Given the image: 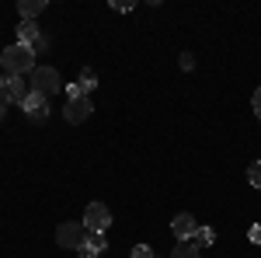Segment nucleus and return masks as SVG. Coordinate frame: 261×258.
I'll use <instances>...</instances> for the list:
<instances>
[{
  "instance_id": "f257e3e1",
  "label": "nucleus",
  "mask_w": 261,
  "mask_h": 258,
  "mask_svg": "<svg viewBox=\"0 0 261 258\" xmlns=\"http://www.w3.org/2000/svg\"><path fill=\"white\" fill-rule=\"evenodd\" d=\"M0 66L7 70V77H21V74H32L35 70V53H32V45H7L4 53H0Z\"/></svg>"
},
{
  "instance_id": "f03ea898",
  "label": "nucleus",
  "mask_w": 261,
  "mask_h": 258,
  "mask_svg": "<svg viewBox=\"0 0 261 258\" xmlns=\"http://www.w3.org/2000/svg\"><path fill=\"white\" fill-rule=\"evenodd\" d=\"M84 241H87V227H84V220H66L56 227V244L66 248V251H77Z\"/></svg>"
},
{
  "instance_id": "7ed1b4c3",
  "label": "nucleus",
  "mask_w": 261,
  "mask_h": 258,
  "mask_svg": "<svg viewBox=\"0 0 261 258\" xmlns=\"http://www.w3.org/2000/svg\"><path fill=\"white\" fill-rule=\"evenodd\" d=\"M60 87H63V80H60V70H56V66H35V70H32V91L53 98Z\"/></svg>"
},
{
  "instance_id": "20e7f679",
  "label": "nucleus",
  "mask_w": 261,
  "mask_h": 258,
  "mask_svg": "<svg viewBox=\"0 0 261 258\" xmlns=\"http://www.w3.org/2000/svg\"><path fill=\"white\" fill-rule=\"evenodd\" d=\"M32 95V87H24V80L21 77H0V101L4 105H24V98Z\"/></svg>"
},
{
  "instance_id": "39448f33",
  "label": "nucleus",
  "mask_w": 261,
  "mask_h": 258,
  "mask_svg": "<svg viewBox=\"0 0 261 258\" xmlns=\"http://www.w3.org/2000/svg\"><path fill=\"white\" fill-rule=\"evenodd\" d=\"M108 223H112V213H108L105 202H91V206L84 209V227H87L91 234H105Z\"/></svg>"
},
{
  "instance_id": "423d86ee",
  "label": "nucleus",
  "mask_w": 261,
  "mask_h": 258,
  "mask_svg": "<svg viewBox=\"0 0 261 258\" xmlns=\"http://www.w3.org/2000/svg\"><path fill=\"white\" fill-rule=\"evenodd\" d=\"M21 108H24V115H28L32 122H45V119H49V98L39 95V91H32V95L24 98Z\"/></svg>"
},
{
  "instance_id": "0eeeda50",
  "label": "nucleus",
  "mask_w": 261,
  "mask_h": 258,
  "mask_svg": "<svg viewBox=\"0 0 261 258\" xmlns=\"http://www.w3.org/2000/svg\"><path fill=\"white\" fill-rule=\"evenodd\" d=\"M171 230H174V238L178 241H192L195 238V230H199V223L192 213H178V217L171 220Z\"/></svg>"
},
{
  "instance_id": "6e6552de",
  "label": "nucleus",
  "mask_w": 261,
  "mask_h": 258,
  "mask_svg": "<svg viewBox=\"0 0 261 258\" xmlns=\"http://www.w3.org/2000/svg\"><path fill=\"white\" fill-rule=\"evenodd\" d=\"M91 112H94V105L84 98V101H66V112H63V115H66L70 126H81V122L91 119Z\"/></svg>"
},
{
  "instance_id": "1a4fd4ad",
  "label": "nucleus",
  "mask_w": 261,
  "mask_h": 258,
  "mask_svg": "<svg viewBox=\"0 0 261 258\" xmlns=\"http://www.w3.org/2000/svg\"><path fill=\"white\" fill-rule=\"evenodd\" d=\"M39 39H42V32H39L35 21H21V25H18V42H21V45H35Z\"/></svg>"
},
{
  "instance_id": "9d476101",
  "label": "nucleus",
  "mask_w": 261,
  "mask_h": 258,
  "mask_svg": "<svg viewBox=\"0 0 261 258\" xmlns=\"http://www.w3.org/2000/svg\"><path fill=\"white\" fill-rule=\"evenodd\" d=\"M42 11H45V0H21V4H18L21 21H35Z\"/></svg>"
},
{
  "instance_id": "9b49d317",
  "label": "nucleus",
  "mask_w": 261,
  "mask_h": 258,
  "mask_svg": "<svg viewBox=\"0 0 261 258\" xmlns=\"http://www.w3.org/2000/svg\"><path fill=\"white\" fill-rule=\"evenodd\" d=\"M171 258H199V248L192 241H178V248L171 251Z\"/></svg>"
},
{
  "instance_id": "f8f14e48",
  "label": "nucleus",
  "mask_w": 261,
  "mask_h": 258,
  "mask_svg": "<svg viewBox=\"0 0 261 258\" xmlns=\"http://www.w3.org/2000/svg\"><path fill=\"white\" fill-rule=\"evenodd\" d=\"M213 241H216V230H209V227H199V230H195V238H192V244H195V248H205V244H213Z\"/></svg>"
},
{
  "instance_id": "ddd939ff",
  "label": "nucleus",
  "mask_w": 261,
  "mask_h": 258,
  "mask_svg": "<svg viewBox=\"0 0 261 258\" xmlns=\"http://www.w3.org/2000/svg\"><path fill=\"white\" fill-rule=\"evenodd\" d=\"M87 91H94V87H87V84L77 80V84H70V87H66V101H84V98H87Z\"/></svg>"
},
{
  "instance_id": "4468645a",
  "label": "nucleus",
  "mask_w": 261,
  "mask_h": 258,
  "mask_svg": "<svg viewBox=\"0 0 261 258\" xmlns=\"http://www.w3.org/2000/svg\"><path fill=\"white\" fill-rule=\"evenodd\" d=\"M247 181H251L254 189H261V160H254V164L247 168Z\"/></svg>"
},
{
  "instance_id": "2eb2a0df",
  "label": "nucleus",
  "mask_w": 261,
  "mask_h": 258,
  "mask_svg": "<svg viewBox=\"0 0 261 258\" xmlns=\"http://www.w3.org/2000/svg\"><path fill=\"white\" fill-rule=\"evenodd\" d=\"M129 258H157V255H153V248H150V244H136Z\"/></svg>"
},
{
  "instance_id": "dca6fc26",
  "label": "nucleus",
  "mask_w": 261,
  "mask_h": 258,
  "mask_svg": "<svg viewBox=\"0 0 261 258\" xmlns=\"http://www.w3.org/2000/svg\"><path fill=\"white\" fill-rule=\"evenodd\" d=\"M77 251H81V258H98V255H101V251L94 248V244H91V241H84V244L77 248Z\"/></svg>"
},
{
  "instance_id": "f3484780",
  "label": "nucleus",
  "mask_w": 261,
  "mask_h": 258,
  "mask_svg": "<svg viewBox=\"0 0 261 258\" xmlns=\"http://www.w3.org/2000/svg\"><path fill=\"white\" fill-rule=\"evenodd\" d=\"M81 84H87V87H94V84H98V77H94V70H91V66H84V70H81Z\"/></svg>"
},
{
  "instance_id": "a211bd4d",
  "label": "nucleus",
  "mask_w": 261,
  "mask_h": 258,
  "mask_svg": "<svg viewBox=\"0 0 261 258\" xmlns=\"http://www.w3.org/2000/svg\"><path fill=\"white\" fill-rule=\"evenodd\" d=\"M87 241H91V244H94L98 251H105V248H108V241H105V234H87Z\"/></svg>"
},
{
  "instance_id": "6ab92c4d",
  "label": "nucleus",
  "mask_w": 261,
  "mask_h": 258,
  "mask_svg": "<svg viewBox=\"0 0 261 258\" xmlns=\"http://www.w3.org/2000/svg\"><path fill=\"white\" fill-rule=\"evenodd\" d=\"M247 238H251V244H261V223H254V227L247 230Z\"/></svg>"
},
{
  "instance_id": "aec40b11",
  "label": "nucleus",
  "mask_w": 261,
  "mask_h": 258,
  "mask_svg": "<svg viewBox=\"0 0 261 258\" xmlns=\"http://www.w3.org/2000/svg\"><path fill=\"white\" fill-rule=\"evenodd\" d=\"M115 11H133V0H112Z\"/></svg>"
},
{
  "instance_id": "412c9836",
  "label": "nucleus",
  "mask_w": 261,
  "mask_h": 258,
  "mask_svg": "<svg viewBox=\"0 0 261 258\" xmlns=\"http://www.w3.org/2000/svg\"><path fill=\"white\" fill-rule=\"evenodd\" d=\"M192 66H195V56H192V53H185V56H181V70H192Z\"/></svg>"
},
{
  "instance_id": "4be33fe9",
  "label": "nucleus",
  "mask_w": 261,
  "mask_h": 258,
  "mask_svg": "<svg viewBox=\"0 0 261 258\" xmlns=\"http://www.w3.org/2000/svg\"><path fill=\"white\" fill-rule=\"evenodd\" d=\"M254 115H258V119H261V87H258V91H254Z\"/></svg>"
},
{
  "instance_id": "5701e85b",
  "label": "nucleus",
  "mask_w": 261,
  "mask_h": 258,
  "mask_svg": "<svg viewBox=\"0 0 261 258\" xmlns=\"http://www.w3.org/2000/svg\"><path fill=\"white\" fill-rule=\"evenodd\" d=\"M4 112H7V105H4V101H0V122H4Z\"/></svg>"
}]
</instances>
